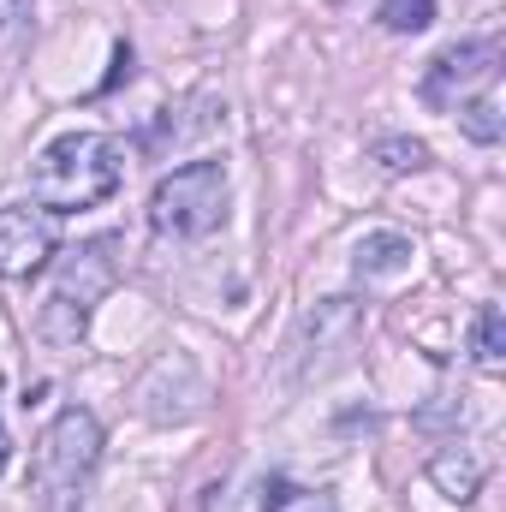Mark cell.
I'll return each instance as SVG.
<instances>
[{"label": "cell", "mask_w": 506, "mask_h": 512, "mask_svg": "<svg viewBox=\"0 0 506 512\" xmlns=\"http://www.w3.org/2000/svg\"><path fill=\"white\" fill-rule=\"evenodd\" d=\"M501 54H506L501 36H477V42H453V48H441V54L429 60V72H423V102H429V108H459V102L495 90V78H501Z\"/></svg>", "instance_id": "5b68a950"}, {"label": "cell", "mask_w": 506, "mask_h": 512, "mask_svg": "<svg viewBox=\"0 0 506 512\" xmlns=\"http://www.w3.org/2000/svg\"><path fill=\"white\" fill-rule=\"evenodd\" d=\"M376 161L387 167V173H411V167H423V161H429V149H423L417 137H381Z\"/></svg>", "instance_id": "7c38bea8"}, {"label": "cell", "mask_w": 506, "mask_h": 512, "mask_svg": "<svg viewBox=\"0 0 506 512\" xmlns=\"http://www.w3.org/2000/svg\"><path fill=\"white\" fill-rule=\"evenodd\" d=\"M96 459H102V423H96L84 405H66V411L48 423V435L36 441V489H42L54 507H66V501H78V489L90 483Z\"/></svg>", "instance_id": "277c9868"}, {"label": "cell", "mask_w": 506, "mask_h": 512, "mask_svg": "<svg viewBox=\"0 0 506 512\" xmlns=\"http://www.w3.org/2000/svg\"><path fill=\"white\" fill-rule=\"evenodd\" d=\"M6 459H12V441H6V429H0V471H6Z\"/></svg>", "instance_id": "9a60e30c"}, {"label": "cell", "mask_w": 506, "mask_h": 512, "mask_svg": "<svg viewBox=\"0 0 506 512\" xmlns=\"http://www.w3.org/2000/svg\"><path fill=\"white\" fill-rule=\"evenodd\" d=\"M405 262H411V239H405V233H370V239L358 245V274H364V280L399 274Z\"/></svg>", "instance_id": "ba28073f"}, {"label": "cell", "mask_w": 506, "mask_h": 512, "mask_svg": "<svg viewBox=\"0 0 506 512\" xmlns=\"http://www.w3.org/2000/svg\"><path fill=\"white\" fill-rule=\"evenodd\" d=\"M429 477H435V489H441L447 501H471V495L483 489V459L453 441V447H441V453L429 459Z\"/></svg>", "instance_id": "52a82bcc"}, {"label": "cell", "mask_w": 506, "mask_h": 512, "mask_svg": "<svg viewBox=\"0 0 506 512\" xmlns=\"http://www.w3.org/2000/svg\"><path fill=\"white\" fill-rule=\"evenodd\" d=\"M30 24V0H0V42H12Z\"/></svg>", "instance_id": "5bb4252c"}, {"label": "cell", "mask_w": 506, "mask_h": 512, "mask_svg": "<svg viewBox=\"0 0 506 512\" xmlns=\"http://www.w3.org/2000/svg\"><path fill=\"white\" fill-rule=\"evenodd\" d=\"M60 245L54 215L42 203H12L0 209V280H30Z\"/></svg>", "instance_id": "8992f818"}, {"label": "cell", "mask_w": 506, "mask_h": 512, "mask_svg": "<svg viewBox=\"0 0 506 512\" xmlns=\"http://www.w3.org/2000/svg\"><path fill=\"white\" fill-rule=\"evenodd\" d=\"M268 512H340V507H334L328 495H310V489H286V483H280V489L268 495Z\"/></svg>", "instance_id": "4fadbf2b"}, {"label": "cell", "mask_w": 506, "mask_h": 512, "mask_svg": "<svg viewBox=\"0 0 506 512\" xmlns=\"http://www.w3.org/2000/svg\"><path fill=\"white\" fill-rule=\"evenodd\" d=\"M114 280H120V268H114V245H102V239H96V245H78V251L66 256V268H60V280H54L42 316H36L42 340L60 346V352H72V346L84 340L96 304L114 292Z\"/></svg>", "instance_id": "7a4b0ae2"}, {"label": "cell", "mask_w": 506, "mask_h": 512, "mask_svg": "<svg viewBox=\"0 0 506 512\" xmlns=\"http://www.w3.org/2000/svg\"><path fill=\"white\" fill-rule=\"evenodd\" d=\"M471 352H477V370H489V376L506 364V316H501V304H483V310H477Z\"/></svg>", "instance_id": "9c48e42d"}, {"label": "cell", "mask_w": 506, "mask_h": 512, "mask_svg": "<svg viewBox=\"0 0 506 512\" xmlns=\"http://www.w3.org/2000/svg\"><path fill=\"white\" fill-rule=\"evenodd\" d=\"M227 221V167L221 161H185L149 191V227L167 239H203Z\"/></svg>", "instance_id": "3957f363"}, {"label": "cell", "mask_w": 506, "mask_h": 512, "mask_svg": "<svg viewBox=\"0 0 506 512\" xmlns=\"http://www.w3.org/2000/svg\"><path fill=\"white\" fill-rule=\"evenodd\" d=\"M126 185V143L108 131H66L36 155L30 191L48 215H84Z\"/></svg>", "instance_id": "6da1fadb"}, {"label": "cell", "mask_w": 506, "mask_h": 512, "mask_svg": "<svg viewBox=\"0 0 506 512\" xmlns=\"http://www.w3.org/2000/svg\"><path fill=\"white\" fill-rule=\"evenodd\" d=\"M376 18L393 30V36H417V30L435 24V0H381Z\"/></svg>", "instance_id": "30bf717a"}, {"label": "cell", "mask_w": 506, "mask_h": 512, "mask_svg": "<svg viewBox=\"0 0 506 512\" xmlns=\"http://www.w3.org/2000/svg\"><path fill=\"white\" fill-rule=\"evenodd\" d=\"M459 126L471 131L477 143H501V102H495V90H483V96L459 102Z\"/></svg>", "instance_id": "8fae6325"}]
</instances>
